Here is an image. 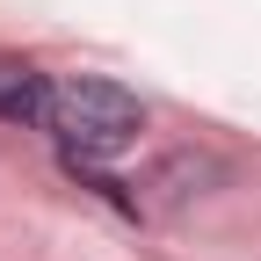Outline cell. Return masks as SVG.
<instances>
[{
  "label": "cell",
  "mask_w": 261,
  "mask_h": 261,
  "mask_svg": "<svg viewBox=\"0 0 261 261\" xmlns=\"http://www.w3.org/2000/svg\"><path fill=\"white\" fill-rule=\"evenodd\" d=\"M0 116L8 123H51V87H44L37 65L0 58Z\"/></svg>",
  "instance_id": "2"
},
{
  "label": "cell",
  "mask_w": 261,
  "mask_h": 261,
  "mask_svg": "<svg viewBox=\"0 0 261 261\" xmlns=\"http://www.w3.org/2000/svg\"><path fill=\"white\" fill-rule=\"evenodd\" d=\"M51 130H58L65 160H116V152L138 145L145 109H138L130 87L94 80V73H73V80L51 87Z\"/></svg>",
  "instance_id": "1"
}]
</instances>
